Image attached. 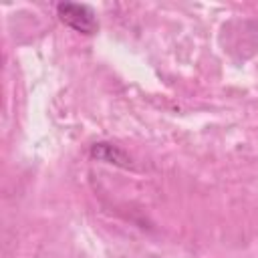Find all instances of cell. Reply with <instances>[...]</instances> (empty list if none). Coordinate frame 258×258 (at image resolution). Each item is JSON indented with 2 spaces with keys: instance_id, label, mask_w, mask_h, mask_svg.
Returning a JSON list of instances; mask_svg holds the SVG:
<instances>
[{
  "instance_id": "cell-1",
  "label": "cell",
  "mask_w": 258,
  "mask_h": 258,
  "mask_svg": "<svg viewBox=\"0 0 258 258\" xmlns=\"http://www.w3.org/2000/svg\"><path fill=\"white\" fill-rule=\"evenodd\" d=\"M56 16L62 24L69 28L81 32V34H95L99 24L95 18V12L87 4H73V2H60L56 4Z\"/></svg>"
},
{
  "instance_id": "cell-2",
  "label": "cell",
  "mask_w": 258,
  "mask_h": 258,
  "mask_svg": "<svg viewBox=\"0 0 258 258\" xmlns=\"http://www.w3.org/2000/svg\"><path fill=\"white\" fill-rule=\"evenodd\" d=\"M91 155L97 157V159H101V161H107V163L129 165V163H127V155H125L119 147H115V145H111V143H97V145L91 149Z\"/></svg>"
}]
</instances>
